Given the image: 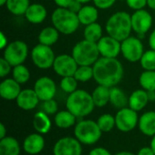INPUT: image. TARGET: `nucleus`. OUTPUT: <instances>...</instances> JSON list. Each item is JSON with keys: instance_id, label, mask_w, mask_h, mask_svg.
Wrapping results in <instances>:
<instances>
[{"instance_id": "obj_1", "label": "nucleus", "mask_w": 155, "mask_h": 155, "mask_svg": "<svg viewBox=\"0 0 155 155\" xmlns=\"http://www.w3.org/2000/svg\"><path fill=\"white\" fill-rule=\"evenodd\" d=\"M93 68L94 79L100 85L112 88L116 86L124 78V66L117 58L100 57Z\"/></svg>"}, {"instance_id": "obj_2", "label": "nucleus", "mask_w": 155, "mask_h": 155, "mask_svg": "<svg viewBox=\"0 0 155 155\" xmlns=\"http://www.w3.org/2000/svg\"><path fill=\"white\" fill-rule=\"evenodd\" d=\"M65 105L69 112L80 119L91 114L95 107L92 94L83 89H77L75 92L68 94Z\"/></svg>"}, {"instance_id": "obj_3", "label": "nucleus", "mask_w": 155, "mask_h": 155, "mask_svg": "<svg viewBox=\"0 0 155 155\" xmlns=\"http://www.w3.org/2000/svg\"><path fill=\"white\" fill-rule=\"evenodd\" d=\"M105 30L108 35L124 41L131 35L133 31L131 15L125 11H118L114 13L106 21Z\"/></svg>"}, {"instance_id": "obj_4", "label": "nucleus", "mask_w": 155, "mask_h": 155, "mask_svg": "<svg viewBox=\"0 0 155 155\" xmlns=\"http://www.w3.org/2000/svg\"><path fill=\"white\" fill-rule=\"evenodd\" d=\"M52 25L54 26L60 34L69 35L77 31L80 26V21L77 14L68 8L57 7L51 15Z\"/></svg>"}, {"instance_id": "obj_5", "label": "nucleus", "mask_w": 155, "mask_h": 155, "mask_svg": "<svg viewBox=\"0 0 155 155\" xmlns=\"http://www.w3.org/2000/svg\"><path fill=\"white\" fill-rule=\"evenodd\" d=\"M71 54L78 65L93 66L101 57L97 44L85 39L77 42L74 45Z\"/></svg>"}, {"instance_id": "obj_6", "label": "nucleus", "mask_w": 155, "mask_h": 155, "mask_svg": "<svg viewBox=\"0 0 155 155\" xmlns=\"http://www.w3.org/2000/svg\"><path fill=\"white\" fill-rule=\"evenodd\" d=\"M74 137L84 145H94L99 142L103 132L96 122L93 120L81 119L74 129Z\"/></svg>"}, {"instance_id": "obj_7", "label": "nucleus", "mask_w": 155, "mask_h": 155, "mask_svg": "<svg viewBox=\"0 0 155 155\" xmlns=\"http://www.w3.org/2000/svg\"><path fill=\"white\" fill-rule=\"evenodd\" d=\"M3 51V57L13 67L23 64L29 53L27 44L22 40H15L8 43Z\"/></svg>"}, {"instance_id": "obj_8", "label": "nucleus", "mask_w": 155, "mask_h": 155, "mask_svg": "<svg viewBox=\"0 0 155 155\" xmlns=\"http://www.w3.org/2000/svg\"><path fill=\"white\" fill-rule=\"evenodd\" d=\"M144 53V46L140 37L130 35L121 42V54L130 63L140 62Z\"/></svg>"}, {"instance_id": "obj_9", "label": "nucleus", "mask_w": 155, "mask_h": 155, "mask_svg": "<svg viewBox=\"0 0 155 155\" xmlns=\"http://www.w3.org/2000/svg\"><path fill=\"white\" fill-rule=\"evenodd\" d=\"M30 56L34 65L39 69L46 70L53 67L56 55L51 46L38 44L31 50Z\"/></svg>"}, {"instance_id": "obj_10", "label": "nucleus", "mask_w": 155, "mask_h": 155, "mask_svg": "<svg viewBox=\"0 0 155 155\" xmlns=\"http://www.w3.org/2000/svg\"><path fill=\"white\" fill-rule=\"evenodd\" d=\"M132 28L138 37H143L153 26V16L147 10H136L131 15Z\"/></svg>"}, {"instance_id": "obj_11", "label": "nucleus", "mask_w": 155, "mask_h": 155, "mask_svg": "<svg viewBox=\"0 0 155 155\" xmlns=\"http://www.w3.org/2000/svg\"><path fill=\"white\" fill-rule=\"evenodd\" d=\"M116 128L123 133H129L134 130L139 123L138 113L129 106L118 110L115 114Z\"/></svg>"}, {"instance_id": "obj_12", "label": "nucleus", "mask_w": 155, "mask_h": 155, "mask_svg": "<svg viewBox=\"0 0 155 155\" xmlns=\"http://www.w3.org/2000/svg\"><path fill=\"white\" fill-rule=\"evenodd\" d=\"M82 143L75 137L60 138L53 147L54 155H82Z\"/></svg>"}, {"instance_id": "obj_13", "label": "nucleus", "mask_w": 155, "mask_h": 155, "mask_svg": "<svg viewBox=\"0 0 155 155\" xmlns=\"http://www.w3.org/2000/svg\"><path fill=\"white\" fill-rule=\"evenodd\" d=\"M78 64L72 56V54H62L55 56L52 68L57 75L61 77H65L74 76Z\"/></svg>"}, {"instance_id": "obj_14", "label": "nucleus", "mask_w": 155, "mask_h": 155, "mask_svg": "<svg viewBox=\"0 0 155 155\" xmlns=\"http://www.w3.org/2000/svg\"><path fill=\"white\" fill-rule=\"evenodd\" d=\"M33 89L42 102L54 99L56 94V84L54 81L48 76L39 77L35 81Z\"/></svg>"}, {"instance_id": "obj_15", "label": "nucleus", "mask_w": 155, "mask_h": 155, "mask_svg": "<svg viewBox=\"0 0 155 155\" xmlns=\"http://www.w3.org/2000/svg\"><path fill=\"white\" fill-rule=\"evenodd\" d=\"M96 44L101 57L116 58L121 54V42L108 35L103 36Z\"/></svg>"}, {"instance_id": "obj_16", "label": "nucleus", "mask_w": 155, "mask_h": 155, "mask_svg": "<svg viewBox=\"0 0 155 155\" xmlns=\"http://www.w3.org/2000/svg\"><path fill=\"white\" fill-rule=\"evenodd\" d=\"M45 145V141L43 134L34 133L25 137L23 143V150L29 155L40 153Z\"/></svg>"}, {"instance_id": "obj_17", "label": "nucleus", "mask_w": 155, "mask_h": 155, "mask_svg": "<svg viewBox=\"0 0 155 155\" xmlns=\"http://www.w3.org/2000/svg\"><path fill=\"white\" fill-rule=\"evenodd\" d=\"M17 106L24 111H31L36 108L40 99L34 89H23L15 100Z\"/></svg>"}, {"instance_id": "obj_18", "label": "nucleus", "mask_w": 155, "mask_h": 155, "mask_svg": "<svg viewBox=\"0 0 155 155\" xmlns=\"http://www.w3.org/2000/svg\"><path fill=\"white\" fill-rule=\"evenodd\" d=\"M21 91V84L14 78H5L0 84V96L4 100H16Z\"/></svg>"}, {"instance_id": "obj_19", "label": "nucleus", "mask_w": 155, "mask_h": 155, "mask_svg": "<svg viewBox=\"0 0 155 155\" xmlns=\"http://www.w3.org/2000/svg\"><path fill=\"white\" fill-rule=\"evenodd\" d=\"M25 17L30 24L40 25L47 17V10L45 5L39 3H34L29 5L27 8Z\"/></svg>"}, {"instance_id": "obj_20", "label": "nucleus", "mask_w": 155, "mask_h": 155, "mask_svg": "<svg viewBox=\"0 0 155 155\" xmlns=\"http://www.w3.org/2000/svg\"><path fill=\"white\" fill-rule=\"evenodd\" d=\"M138 128L140 132L149 137L155 135V112L149 111L139 117Z\"/></svg>"}, {"instance_id": "obj_21", "label": "nucleus", "mask_w": 155, "mask_h": 155, "mask_svg": "<svg viewBox=\"0 0 155 155\" xmlns=\"http://www.w3.org/2000/svg\"><path fill=\"white\" fill-rule=\"evenodd\" d=\"M149 103L147 91L143 89H137L134 91L129 96L128 106L137 113L143 110Z\"/></svg>"}, {"instance_id": "obj_22", "label": "nucleus", "mask_w": 155, "mask_h": 155, "mask_svg": "<svg viewBox=\"0 0 155 155\" xmlns=\"http://www.w3.org/2000/svg\"><path fill=\"white\" fill-rule=\"evenodd\" d=\"M33 127L40 134H48L52 129V121L49 115L44 111L35 113L33 117Z\"/></svg>"}, {"instance_id": "obj_23", "label": "nucleus", "mask_w": 155, "mask_h": 155, "mask_svg": "<svg viewBox=\"0 0 155 155\" xmlns=\"http://www.w3.org/2000/svg\"><path fill=\"white\" fill-rule=\"evenodd\" d=\"M80 24L88 25L90 24L95 23L99 17V9L95 5H84L77 14Z\"/></svg>"}, {"instance_id": "obj_24", "label": "nucleus", "mask_w": 155, "mask_h": 155, "mask_svg": "<svg viewBox=\"0 0 155 155\" xmlns=\"http://www.w3.org/2000/svg\"><path fill=\"white\" fill-rule=\"evenodd\" d=\"M59 36L60 33L54 26H45L40 31L38 35V42L41 45L52 47L57 43V41L59 40Z\"/></svg>"}, {"instance_id": "obj_25", "label": "nucleus", "mask_w": 155, "mask_h": 155, "mask_svg": "<svg viewBox=\"0 0 155 155\" xmlns=\"http://www.w3.org/2000/svg\"><path fill=\"white\" fill-rule=\"evenodd\" d=\"M20 152L21 147L15 138L6 136L0 139V155H20Z\"/></svg>"}, {"instance_id": "obj_26", "label": "nucleus", "mask_w": 155, "mask_h": 155, "mask_svg": "<svg viewBox=\"0 0 155 155\" xmlns=\"http://www.w3.org/2000/svg\"><path fill=\"white\" fill-rule=\"evenodd\" d=\"M76 117L67 109L59 111L54 118V124L60 129H69L76 124Z\"/></svg>"}, {"instance_id": "obj_27", "label": "nucleus", "mask_w": 155, "mask_h": 155, "mask_svg": "<svg viewBox=\"0 0 155 155\" xmlns=\"http://www.w3.org/2000/svg\"><path fill=\"white\" fill-rule=\"evenodd\" d=\"M110 91L111 88L100 84L94 89L91 94L95 107H104L110 103Z\"/></svg>"}, {"instance_id": "obj_28", "label": "nucleus", "mask_w": 155, "mask_h": 155, "mask_svg": "<svg viewBox=\"0 0 155 155\" xmlns=\"http://www.w3.org/2000/svg\"><path fill=\"white\" fill-rule=\"evenodd\" d=\"M129 97L119 87L114 86L111 88L110 91V104L116 109L120 110L128 106Z\"/></svg>"}, {"instance_id": "obj_29", "label": "nucleus", "mask_w": 155, "mask_h": 155, "mask_svg": "<svg viewBox=\"0 0 155 155\" xmlns=\"http://www.w3.org/2000/svg\"><path fill=\"white\" fill-rule=\"evenodd\" d=\"M83 35H84V39L90 41V42L97 43L104 36L103 27L97 22L90 24L88 25H85Z\"/></svg>"}, {"instance_id": "obj_30", "label": "nucleus", "mask_w": 155, "mask_h": 155, "mask_svg": "<svg viewBox=\"0 0 155 155\" xmlns=\"http://www.w3.org/2000/svg\"><path fill=\"white\" fill-rule=\"evenodd\" d=\"M30 5V0H7L5 6L12 15L20 16L25 15Z\"/></svg>"}, {"instance_id": "obj_31", "label": "nucleus", "mask_w": 155, "mask_h": 155, "mask_svg": "<svg viewBox=\"0 0 155 155\" xmlns=\"http://www.w3.org/2000/svg\"><path fill=\"white\" fill-rule=\"evenodd\" d=\"M11 74H12V78H14L20 84H26L31 76L29 69L24 64L14 66Z\"/></svg>"}, {"instance_id": "obj_32", "label": "nucleus", "mask_w": 155, "mask_h": 155, "mask_svg": "<svg viewBox=\"0 0 155 155\" xmlns=\"http://www.w3.org/2000/svg\"><path fill=\"white\" fill-rule=\"evenodd\" d=\"M139 84L145 91H155V71L144 70L140 74Z\"/></svg>"}, {"instance_id": "obj_33", "label": "nucleus", "mask_w": 155, "mask_h": 155, "mask_svg": "<svg viewBox=\"0 0 155 155\" xmlns=\"http://www.w3.org/2000/svg\"><path fill=\"white\" fill-rule=\"evenodd\" d=\"M97 124L103 133H109L116 127L115 116L109 114H104L97 119Z\"/></svg>"}, {"instance_id": "obj_34", "label": "nucleus", "mask_w": 155, "mask_h": 155, "mask_svg": "<svg viewBox=\"0 0 155 155\" xmlns=\"http://www.w3.org/2000/svg\"><path fill=\"white\" fill-rule=\"evenodd\" d=\"M74 76L78 82L86 83L94 79V68L91 65H78Z\"/></svg>"}, {"instance_id": "obj_35", "label": "nucleus", "mask_w": 155, "mask_h": 155, "mask_svg": "<svg viewBox=\"0 0 155 155\" xmlns=\"http://www.w3.org/2000/svg\"><path fill=\"white\" fill-rule=\"evenodd\" d=\"M140 64L143 70L155 71V50L149 49L144 51L141 60Z\"/></svg>"}, {"instance_id": "obj_36", "label": "nucleus", "mask_w": 155, "mask_h": 155, "mask_svg": "<svg viewBox=\"0 0 155 155\" xmlns=\"http://www.w3.org/2000/svg\"><path fill=\"white\" fill-rule=\"evenodd\" d=\"M78 81L74 78V76H65L62 77L60 81V88L63 92L70 94L77 90Z\"/></svg>"}, {"instance_id": "obj_37", "label": "nucleus", "mask_w": 155, "mask_h": 155, "mask_svg": "<svg viewBox=\"0 0 155 155\" xmlns=\"http://www.w3.org/2000/svg\"><path fill=\"white\" fill-rule=\"evenodd\" d=\"M43 111L48 115H55L58 113V104L54 99L43 102Z\"/></svg>"}, {"instance_id": "obj_38", "label": "nucleus", "mask_w": 155, "mask_h": 155, "mask_svg": "<svg viewBox=\"0 0 155 155\" xmlns=\"http://www.w3.org/2000/svg\"><path fill=\"white\" fill-rule=\"evenodd\" d=\"M12 69H13V66L4 57H1L0 58V77L5 78V76H7L10 73H12Z\"/></svg>"}, {"instance_id": "obj_39", "label": "nucleus", "mask_w": 155, "mask_h": 155, "mask_svg": "<svg viewBox=\"0 0 155 155\" xmlns=\"http://www.w3.org/2000/svg\"><path fill=\"white\" fill-rule=\"evenodd\" d=\"M126 5L133 10L144 9L147 6V0H126Z\"/></svg>"}, {"instance_id": "obj_40", "label": "nucleus", "mask_w": 155, "mask_h": 155, "mask_svg": "<svg viewBox=\"0 0 155 155\" xmlns=\"http://www.w3.org/2000/svg\"><path fill=\"white\" fill-rule=\"evenodd\" d=\"M118 0H93L94 5H95L98 9L101 10H106L112 7L115 2Z\"/></svg>"}, {"instance_id": "obj_41", "label": "nucleus", "mask_w": 155, "mask_h": 155, "mask_svg": "<svg viewBox=\"0 0 155 155\" xmlns=\"http://www.w3.org/2000/svg\"><path fill=\"white\" fill-rule=\"evenodd\" d=\"M89 155H112V153L104 147H96L90 151Z\"/></svg>"}, {"instance_id": "obj_42", "label": "nucleus", "mask_w": 155, "mask_h": 155, "mask_svg": "<svg viewBox=\"0 0 155 155\" xmlns=\"http://www.w3.org/2000/svg\"><path fill=\"white\" fill-rule=\"evenodd\" d=\"M83 5H84L81 4L80 2H78V1H76V0H74V1L72 2V4L69 5L68 9L71 10L72 12L75 13V14H78V12L80 11V9L82 8Z\"/></svg>"}, {"instance_id": "obj_43", "label": "nucleus", "mask_w": 155, "mask_h": 155, "mask_svg": "<svg viewBox=\"0 0 155 155\" xmlns=\"http://www.w3.org/2000/svg\"><path fill=\"white\" fill-rule=\"evenodd\" d=\"M73 1L74 0H54V4L58 7H62V8H68Z\"/></svg>"}, {"instance_id": "obj_44", "label": "nucleus", "mask_w": 155, "mask_h": 155, "mask_svg": "<svg viewBox=\"0 0 155 155\" xmlns=\"http://www.w3.org/2000/svg\"><path fill=\"white\" fill-rule=\"evenodd\" d=\"M136 155H155L154 152L151 148V146H145L141 148Z\"/></svg>"}, {"instance_id": "obj_45", "label": "nucleus", "mask_w": 155, "mask_h": 155, "mask_svg": "<svg viewBox=\"0 0 155 155\" xmlns=\"http://www.w3.org/2000/svg\"><path fill=\"white\" fill-rule=\"evenodd\" d=\"M148 44H149V46L151 49L155 50V29H153L150 35H149V38H148Z\"/></svg>"}, {"instance_id": "obj_46", "label": "nucleus", "mask_w": 155, "mask_h": 155, "mask_svg": "<svg viewBox=\"0 0 155 155\" xmlns=\"http://www.w3.org/2000/svg\"><path fill=\"white\" fill-rule=\"evenodd\" d=\"M0 36H1V45H0V48L2 50H4L6 45H8V42H7V38H5V35H4V33H1L0 34Z\"/></svg>"}, {"instance_id": "obj_47", "label": "nucleus", "mask_w": 155, "mask_h": 155, "mask_svg": "<svg viewBox=\"0 0 155 155\" xmlns=\"http://www.w3.org/2000/svg\"><path fill=\"white\" fill-rule=\"evenodd\" d=\"M6 133H7V131H6V128H5V124H0V139H3V138L7 136Z\"/></svg>"}, {"instance_id": "obj_48", "label": "nucleus", "mask_w": 155, "mask_h": 155, "mask_svg": "<svg viewBox=\"0 0 155 155\" xmlns=\"http://www.w3.org/2000/svg\"><path fill=\"white\" fill-rule=\"evenodd\" d=\"M149 102H154L155 101V91H147Z\"/></svg>"}, {"instance_id": "obj_49", "label": "nucleus", "mask_w": 155, "mask_h": 155, "mask_svg": "<svg viewBox=\"0 0 155 155\" xmlns=\"http://www.w3.org/2000/svg\"><path fill=\"white\" fill-rule=\"evenodd\" d=\"M147 6L153 10H155V0H147Z\"/></svg>"}, {"instance_id": "obj_50", "label": "nucleus", "mask_w": 155, "mask_h": 155, "mask_svg": "<svg viewBox=\"0 0 155 155\" xmlns=\"http://www.w3.org/2000/svg\"><path fill=\"white\" fill-rule=\"evenodd\" d=\"M151 148L153 149V151L155 153V135L152 137V141H151V144H150Z\"/></svg>"}, {"instance_id": "obj_51", "label": "nucleus", "mask_w": 155, "mask_h": 155, "mask_svg": "<svg viewBox=\"0 0 155 155\" xmlns=\"http://www.w3.org/2000/svg\"><path fill=\"white\" fill-rule=\"evenodd\" d=\"M115 155H136L131 152H126V151H124V152H119L117 153Z\"/></svg>"}, {"instance_id": "obj_52", "label": "nucleus", "mask_w": 155, "mask_h": 155, "mask_svg": "<svg viewBox=\"0 0 155 155\" xmlns=\"http://www.w3.org/2000/svg\"><path fill=\"white\" fill-rule=\"evenodd\" d=\"M76 1L80 2V3H81V4H83V5H86V4H88L89 2L93 1V0H76Z\"/></svg>"}, {"instance_id": "obj_53", "label": "nucleus", "mask_w": 155, "mask_h": 155, "mask_svg": "<svg viewBox=\"0 0 155 155\" xmlns=\"http://www.w3.org/2000/svg\"><path fill=\"white\" fill-rule=\"evenodd\" d=\"M6 2H7V0H0V5H2V6L5 5Z\"/></svg>"}, {"instance_id": "obj_54", "label": "nucleus", "mask_w": 155, "mask_h": 155, "mask_svg": "<svg viewBox=\"0 0 155 155\" xmlns=\"http://www.w3.org/2000/svg\"><path fill=\"white\" fill-rule=\"evenodd\" d=\"M119 1H126V0H119Z\"/></svg>"}, {"instance_id": "obj_55", "label": "nucleus", "mask_w": 155, "mask_h": 155, "mask_svg": "<svg viewBox=\"0 0 155 155\" xmlns=\"http://www.w3.org/2000/svg\"><path fill=\"white\" fill-rule=\"evenodd\" d=\"M154 112H155V110H154Z\"/></svg>"}]
</instances>
